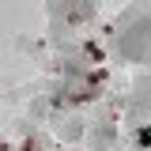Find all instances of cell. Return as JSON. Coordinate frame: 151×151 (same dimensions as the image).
<instances>
[{"mask_svg":"<svg viewBox=\"0 0 151 151\" xmlns=\"http://www.w3.org/2000/svg\"><path fill=\"white\" fill-rule=\"evenodd\" d=\"M23 151H38V147H30V144H27V147H23Z\"/></svg>","mask_w":151,"mask_h":151,"instance_id":"cell-1","label":"cell"}]
</instances>
